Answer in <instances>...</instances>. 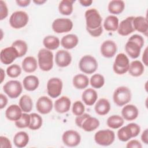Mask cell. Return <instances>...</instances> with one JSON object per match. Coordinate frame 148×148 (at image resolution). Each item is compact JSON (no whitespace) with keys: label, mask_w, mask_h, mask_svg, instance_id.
<instances>
[{"label":"cell","mask_w":148,"mask_h":148,"mask_svg":"<svg viewBox=\"0 0 148 148\" xmlns=\"http://www.w3.org/2000/svg\"><path fill=\"white\" fill-rule=\"evenodd\" d=\"M86 30L88 33L94 37L99 36L103 32L102 26V18L95 9H89L85 12Z\"/></svg>","instance_id":"cell-1"},{"label":"cell","mask_w":148,"mask_h":148,"mask_svg":"<svg viewBox=\"0 0 148 148\" xmlns=\"http://www.w3.org/2000/svg\"><path fill=\"white\" fill-rule=\"evenodd\" d=\"M144 43V39L141 35L134 34L128 39L125 45V50L131 58L133 59L136 58L140 54Z\"/></svg>","instance_id":"cell-2"},{"label":"cell","mask_w":148,"mask_h":148,"mask_svg":"<svg viewBox=\"0 0 148 148\" xmlns=\"http://www.w3.org/2000/svg\"><path fill=\"white\" fill-rule=\"evenodd\" d=\"M140 132V127L136 123H131L120 128L117 131V137L121 142H127L137 136Z\"/></svg>","instance_id":"cell-3"},{"label":"cell","mask_w":148,"mask_h":148,"mask_svg":"<svg viewBox=\"0 0 148 148\" xmlns=\"http://www.w3.org/2000/svg\"><path fill=\"white\" fill-rule=\"evenodd\" d=\"M38 64L43 71H49L53 67V54L47 49H40L38 53Z\"/></svg>","instance_id":"cell-4"},{"label":"cell","mask_w":148,"mask_h":148,"mask_svg":"<svg viewBox=\"0 0 148 148\" xmlns=\"http://www.w3.org/2000/svg\"><path fill=\"white\" fill-rule=\"evenodd\" d=\"M131 90L125 86L117 87L113 94V101L119 106H123L127 104L131 100Z\"/></svg>","instance_id":"cell-5"},{"label":"cell","mask_w":148,"mask_h":148,"mask_svg":"<svg viewBox=\"0 0 148 148\" xmlns=\"http://www.w3.org/2000/svg\"><path fill=\"white\" fill-rule=\"evenodd\" d=\"M98 65L97 60L90 55H86L81 58L79 62L80 70L86 74H92L94 73Z\"/></svg>","instance_id":"cell-6"},{"label":"cell","mask_w":148,"mask_h":148,"mask_svg":"<svg viewBox=\"0 0 148 148\" xmlns=\"http://www.w3.org/2000/svg\"><path fill=\"white\" fill-rule=\"evenodd\" d=\"M114 139V132L110 130H99L94 135V140L96 143L103 146H108L112 145Z\"/></svg>","instance_id":"cell-7"},{"label":"cell","mask_w":148,"mask_h":148,"mask_svg":"<svg viewBox=\"0 0 148 148\" xmlns=\"http://www.w3.org/2000/svg\"><path fill=\"white\" fill-rule=\"evenodd\" d=\"M28 14L22 10L13 12L9 18L10 25L14 29H20L24 27L28 22Z\"/></svg>","instance_id":"cell-8"},{"label":"cell","mask_w":148,"mask_h":148,"mask_svg":"<svg viewBox=\"0 0 148 148\" xmlns=\"http://www.w3.org/2000/svg\"><path fill=\"white\" fill-rule=\"evenodd\" d=\"M130 61L128 57L124 53L118 54L113 65V71L118 75H123L128 72Z\"/></svg>","instance_id":"cell-9"},{"label":"cell","mask_w":148,"mask_h":148,"mask_svg":"<svg viewBox=\"0 0 148 148\" xmlns=\"http://www.w3.org/2000/svg\"><path fill=\"white\" fill-rule=\"evenodd\" d=\"M3 90L7 95L12 99L17 98L22 92L21 83L18 80H9L3 86Z\"/></svg>","instance_id":"cell-10"},{"label":"cell","mask_w":148,"mask_h":148,"mask_svg":"<svg viewBox=\"0 0 148 148\" xmlns=\"http://www.w3.org/2000/svg\"><path fill=\"white\" fill-rule=\"evenodd\" d=\"M53 30L57 34H62L71 31L73 28V23L68 18H58L52 23Z\"/></svg>","instance_id":"cell-11"},{"label":"cell","mask_w":148,"mask_h":148,"mask_svg":"<svg viewBox=\"0 0 148 148\" xmlns=\"http://www.w3.org/2000/svg\"><path fill=\"white\" fill-rule=\"evenodd\" d=\"M63 83L61 79L52 77L47 83V92L48 95L53 98L59 97L62 92Z\"/></svg>","instance_id":"cell-12"},{"label":"cell","mask_w":148,"mask_h":148,"mask_svg":"<svg viewBox=\"0 0 148 148\" xmlns=\"http://www.w3.org/2000/svg\"><path fill=\"white\" fill-rule=\"evenodd\" d=\"M62 140L64 144L68 147H75L80 144L81 136L76 131L68 130L62 134Z\"/></svg>","instance_id":"cell-13"},{"label":"cell","mask_w":148,"mask_h":148,"mask_svg":"<svg viewBox=\"0 0 148 148\" xmlns=\"http://www.w3.org/2000/svg\"><path fill=\"white\" fill-rule=\"evenodd\" d=\"M18 57H19L18 51L13 46L5 47L1 51V61L5 65L12 64Z\"/></svg>","instance_id":"cell-14"},{"label":"cell","mask_w":148,"mask_h":148,"mask_svg":"<svg viewBox=\"0 0 148 148\" xmlns=\"http://www.w3.org/2000/svg\"><path fill=\"white\" fill-rule=\"evenodd\" d=\"M52 101L46 96H42L38 98L36 103L37 111L42 114L49 113L53 109Z\"/></svg>","instance_id":"cell-15"},{"label":"cell","mask_w":148,"mask_h":148,"mask_svg":"<svg viewBox=\"0 0 148 148\" xmlns=\"http://www.w3.org/2000/svg\"><path fill=\"white\" fill-rule=\"evenodd\" d=\"M134 18V16L128 17L120 22L117 28V32L119 35L127 36L135 31L133 26Z\"/></svg>","instance_id":"cell-16"},{"label":"cell","mask_w":148,"mask_h":148,"mask_svg":"<svg viewBox=\"0 0 148 148\" xmlns=\"http://www.w3.org/2000/svg\"><path fill=\"white\" fill-rule=\"evenodd\" d=\"M117 50L116 43L111 40H106L104 41L100 48L101 54L105 58H112L116 53Z\"/></svg>","instance_id":"cell-17"},{"label":"cell","mask_w":148,"mask_h":148,"mask_svg":"<svg viewBox=\"0 0 148 148\" xmlns=\"http://www.w3.org/2000/svg\"><path fill=\"white\" fill-rule=\"evenodd\" d=\"M55 61L57 65L61 68L66 67L72 62L71 54L66 50H60L57 51L55 56Z\"/></svg>","instance_id":"cell-18"},{"label":"cell","mask_w":148,"mask_h":148,"mask_svg":"<svg viewBox=\"0 0 148 148\" xmlns=\"http://www.w3.org/2000/svg\"><path fill=\"white\" fill-rule=\"evenodd\" d=\"M71 101L66 96H62L57 99L54 104L55 110L59 113L68 112L71 108Z\"/></svg>","instance_id":"cell-19"},{"label":"cell","mask_w":148,"mask_h":148,"mask_svg":"<svg viewBox=\"0 0 148 148\" xmlns=\"http://www.w3.org/2000/svg\"><path fill=\"white\" fill-rule=\"evenodd\" d=\"M139 114V110L137 107L132 104L125 105L121 110V115L124 119L127 121L135 120Z\"/></svg>","instance_id":"cell-20"},{"label":"cell","mask_w":148,"mask_h":148,"mask_svg":"<svg viewBox=\"0 0 148 148\" xmlns=\"http://www.w3.org/2000/svg\"><path fill=\"white\" fill-rule=\"evenodd\" d=\"M133 26L135 31L144 34L146 36L148 33V22L146 17L143 16L134 17L133 20Z\"/></svg>","instance_id":"cell-21"},{"label":"cell","mask_w":148,"mask_h":148,"mask_svg":"<svg viewBox=\"0 0 148 148\" xmlns=\"http://www.w3.org/2000/svg\"><path fill=\"white\" fill-rule=\"evenodd\" d=\"M22 110L20 107L16 104L10 105L5 111V116L7 119L12 121H16L20 119L22 116Z\"/></svg>","instance_id":"cell-22"},{"label":"cell","mask_w":148,"mask_h":148,"mask_svg":"<svg viewBox=\"0 0 148 148\" xmlns=\"http://www.w3.org/2000/svg\"><path fill=\"white\" fill-rule=\"evenodd\" d=\"M79 43V38L75 34H68L63 36L60 41L61 46L65 49H72L75 47Z\"/></svg>","instance_id":"cell-23"},{"label":"cell","mask_w":148,"mask_h":148,"mask_svg":"<svg viewBox=\"0 0 148 148\" xmlns=\"http://www.w3.org/2000/svg\"><path fill=\"white\" fill-rule=\"evenodd\" d=\"M98 94L93 88H87L85 90L82 94V99L83 102L88 105L92 106L97 101Z\"/></svg>","instance_id":"cell-24"},{"label":"cell","mask_w":148,"mask_h":148,"mask_svg":"<svg viewBox=\"0 0 148 148\" xmlns=\"http://www.w3.org/2000/svg\"><path fill=\"white\" fill-rule=\"evenodd\" d=\"M94 109L97 114L100 116L107 114L110 110L109 101L105 98L99 99L95 103Z\"/></svg>","instance_id":"cell-25"},{"label":"cell","mask_w":148,"mask_h":148,"mask_svg":"<svg viewBox=\"0 0 148 148\" xmlns=\"http://www.w3.org/2000/svg\"><path fill=\"white\" fill-rule=\"evenodd\" d=\"M99 124L100 123L98 119L90 115L82 123L81 128L86 132H91L98 128Z\"/></svg>","instance_id":"cell-26"},{"label":"cell","mask_w":148,"mask_h":148,"mask_svg":"<svg viewBox=\"0 0 148 148\" xmlns=\"http://www.w3.org/2000/svg\"><path fill=\"white\" fill-rule=\"evenodd\" d=\"M24 88L28 91H33L37 89L39 85V79L34 75H28L23 80Z\"/></svg>","instance_id":"cell-27"},{"label":"cell","mask_w":148,"mask_h":148,"mask_svg":"<svg viewBox=\"0 0 148 148\" xmlns=\"http://www.w3.org/2000/svg\"><path fill=\"white\" fill-rule=\"evenodd\" d=\"M145 71L143 64L139 60H134L130 64L128 73L134 77H139L141 76Z\"/></svg>","instance_id":"cell-28"},{"label":"cell","mask_w":148,"mask_h":148,"mask_svg":"<svg viewBox=\"0 0 148 148\" xmlns=\"http://www.w3.org/2000/svg\"><path fill=\"white\" fill-rule=\"evenodd\" d=\"M38 62L36 58L32 56L26 57L22 61V68L27 73H32L38 68Z\"/></svg>","instance_id":"cell-29"},{"label":"cell","mask_w":148,"mask_h":148,"mask_svg":"<svg viewBox=\"0 0 148 148\" xmlns=\"http://www.w3.org/2000/svg\"><path fill=\"white\" fill-rule=\"evenodd\" d=\"M29 142V136L28 134L24 131H20L17 132L13 138L14 145L18 148L25 147Z\"/></svg>","instance_id":"cell-30"},{"label":"cell","mask_w":148,"mask_h":148,"mask_svg":"<svg viewBox=\"0 0 148 148\" xmlns=\"http://www.w3.org/2000/svg\"><path fill=\"white\" fill-rule=\"evenodd\" d=\"M72 83L76 88L83 90L88 86L89 80L86 75L83 74H77L73 77Z\"/></svg>","instance_id":"cell-31"},{"label":"cell","mask_w":148,"mask_h":148,"mask_svg":"<svg viewBox=\"0 0 148 148\" xmlns=\"http://www.w3.org/2000/svg\"><path fill=\"white\" fill-rule=\"evenodd\" d=\"M125 8V3L121 0H113L108 4V11L113 14H119L122 13Z\"/></svg>","instance_id":"cell-32"},{"label":"cell","mask_w":148,"mask_h":148,"mask_svg":"<svg viewBox=\"0 0 148 148\" xmlns=\"http://www.w3.org/2000/svg\"><path fill=\"white\" fill-rule=\"evenodd\" d=\"M119 25L118 17L114 15H110L105 19L103 28L108 31H115L117 30Z\"/></svg>","instance_id":"cell-33"},{"label":"cell","mask_w":148,"mask_h":148,"mask_svg":"<svg viewBox=\"0 0 148 148\" xmlns=\"http://www.w3.org/2000/svg\"><path fill=\"white\" fill-rule=\"evenodd\" d=\"M43 44L46 49L49 50H54L60 46V40L57 36L54 35H48L44 38Z\"/></svg>","instance_id":"cell-34"},{"label":"cell","mask_w":148,"mask_h":148,"mask_svg":"<svg viewBox=\"0 0 148 148\" xmlns=\"http://www.w3.org/2000/svg\"><path fill=\"white\" fill-rule=\"evenodd\" d=\"M75 2L73 0H62L58 5V11L62 14L69 16L72 14L73 10V4Z\"/></svg>","instance_id":"cell-35"},{"label":"cell","mask_w":148,"mask_h":148,"mask_svg":"<svg viewBox=\"0 0 148 148\" xmlns=\"http://www.w3.org/2000/svg\"><path fill=\"white\" fill-rule=\"evenodd\" d=\"M19 106L25 113L30 112L33 108V102L31 98L27 95H23L19 100Z\"/></svg>","instance_id":"cell-36"},{"label":"cell","mask_w":148,"mask_h":148,"mask_svg":"<svg viewBox=\"0 0 148 148\" xmlns=\"http://www.w3.org/2000/svg\"><path fill=\"white\" fill-rule=\"evenodd\" d=\"M124 119L119 115H112L108 117L106 121L107 125L112 129L120 128L124 124Z\"/></svg>","instance_id":"cell-37"},{"label":"cell","mask_w":148,"mask_h":148,"mask_svg":"<svg viewBox=\"0 0 148 148\" xmlns=\"http://www.w3.org/2000/svg\"><path fill=\"white\" fill-rule=\"evenodd\" d=\"M31 121L28 128L31 130H37L39 129L42 125L43 120L42 117L35 113L30 114Z\"/></svg>","instance_id":"cell-38"},{"label":"cell","mask_w":148,"mask_h":148,"mask_svg":"<svg viewBox=\"0 0 148 148\" xmlns=\"http://www.w3.org/2000/svg\"><path fill=\"white\" fill-rule=\"evenodd\" d=\"M12 46L14 47L18 51L19 57H21L25 55L28 50V45L27 43L23 40H16L13 42Z\"/></svg>","instance_id":"cell-39"},{"label":"cell","mask_w":148,"mask_h":148,"mask_svg":"<svg viewBox=\"0 0 148 148\" xmlns=\"http://www.w3.org/2000/svg\"><path fill=\"white\" fill-rule=\"evenodd\" d=\"M90 83L93 88H100L103 87L105 84V78L101 74H94L91 77Z\"/></svg>","instance_id":"cell-40"},{"label":"cell","mask_w":148,"mask_h":148,"mask_svg":"<svg viewBox=\"0 0 148 148\" xmlns=\"http://www.w3.org/2000/svg\"><path fill=\"white\" fill-rule=\"evenodd\" d=\"M31 121V116L27 113L22 114L21 117L18 120L14 121L15 125L18 128H25L28 127Z\"/></svg>","instance_id":"cell-41"},{"label":"cell","mask_w":148,"mask_h":148,"mask_svg":"<svg viewBox=\"0 0 148 148\" xmlns=\"http://www.w3.org/2000/svg\"><path fill=\"white\" fill-rule=\"evenodd\" d=\"M21 73V68L17 64H12L6 69V73L8 76L12 78L17 77Z\"/></svg>","instance_id":"cell-42"},{"label":"cell","mask_w":148,"mask_h":148,"mask_svg":"<svg viewBox=\"0 0 148 148\" xmlns=\"http://www.w3.org/2000/svg\"><path fill=\"white\" fill-rule=\"evenodd\" d=\"M85 111V107L82 102L80 101H75L72 106V113L74 115L77 116L82 115Z\"/></svg>","instance_id":"cell-43"},{"label":"cell","mask_w":148,"mask_h":148,"mask_svg":"<svg viewBox=\"0 0 148 148\" xmlns=\"http://www.w3.org/2000/svg\"><path fill=\"white\" fill-rule=\"evenodd\" d=\"M8 16V9L6 3L2 1H0V20H2L6 18Z\"/></svg>","instance_id":"cell-44"},{"label":"cell","mask_w":148,"mask_h":148,"mask_svg":"<svg viewBox=\"0 0 148 148\" xmlns=\"http://www.w3.org/2000/svg\"><path fill=\"white\" fill-rule=\"evenodd\" d=\"M0 143L1 148H12V146L10 140L6 136H0Z\"/></svg>","instance_id":"cell-45"},{"label":"cell","mask_w":148,"mask_h":148,"mask_svg":"<svg viewBox=\"0 0 148 148\" xmlns=\"http://www.w3.org/2000/svg\"><path fill=\"white\" fill-rule=\"evenodd\" d=\"M127 148H142V146L140 142L135 139L130 140L126 145Z\"/></svg>","instance_id":"cell-46"},{"label":"cell","mask_w":148,"mask_h":148,"mask_svg":"<svg viewBox=\"0 0 148 148\" xmlns=\"http://www.w3.org/2000/svg\"><path fill=\"white\" fill-rule=\"evenodd\" d=\"M90 114H88V113H83L82 115L80 116H77L76 119H75V124H76V125L80 128H81L82 123L83 122V121L84 120V119L87 117L88 116H89Z\"/></svg>","instance_id":"cell-47"},{"label":"cell","mask_w":148,"mask_h":148,"mask_svg":"<svg viewBox=\"0 0 148 148\" xmlns=\"http://www.w3.org/2000/svg\"><path fill=\"white\" fill-rule=\"evenodd\" d=\"M8 100L7 97L3 94L1 93L0 94V109H3L8 104Z\"/></svg>","instance_id":"cell-48"},{"label":"cell","mask_w":148,"mask_h":148,"mask_svg":"<svg viewBox=\"0 0 148 148\" xmlns=\"http://www.w3.org/2000/svg\"><path fill=\"white\" fill-rule=\"evenodd\" d=\"M141 140L146 145L148 144V130H145L141 135Z\"/></svg>","instance_id":"cell-49"},{"label":"cell","mask_w":148,"mask_h":148,"mask_svg":"<svg viewBox=\"0 0 148 148\" xmlns=\"http://www.w3.org/2000/svg\"><path fill=\"white\" fill-rule=\"evenodd\" d=\"M17 5L20 7H26L31 3L30 0H17L16 1Z\"/></svg>","instance_id":"cell-50"},{"label":"cell","mask_w":148,"mask_h":148,"mask_svg":"<svg viewBox=\"0 0 148 148\" xmlns=\"http://www.w3.org/2000/svg\"><path fill=\"white\" fill-rule=\"evenodd\" d=\"M142 61L146 66H147V47H146L142 55Z\"/></svg>","instance_id":"cell-51"},{"label":"cell","mask_w":148,"mask_h":148,"mask_svg":"<svg viewBox=\"0 0 148 148\" xmlns=\"http://www.w3.org/2000/svg\"><path fill=\"white\" fill-rule=\"evenodd\" d=\"M79 2L82 6H85V7L90 6L92 3V0H80V1H79Z\"/></svg>","instance_id":"cell-52"},{"label":"cell","mask_w":148,"mask_h":148,"mask_svg":"<svg viewBox=\"0 0 148 148\" xmlns=\"http://www.w3.org/2000/svg\"><path fill=\"white\" fill-rule=\"evenodd\" d=\"M33 2L35 4L40 5H43V3H45L46 2V0H34Z\"/></svg>","instance_id":"cell-53"},{"label":"cell","mask_w":148,"mask_h":148,"mask_svg":"<svg viewBox=\"0 0 148 148\" xmlns=\"http://www.w3.org/2000/svg\"><path fill=\"white\" fill-rule=\"evenodd\" d=\"M1 83H2V82L3 81V79L5 77V71H3V69L2 68H1Z\"/></svg>","instance_id":"cell-54"}]
</instances>
